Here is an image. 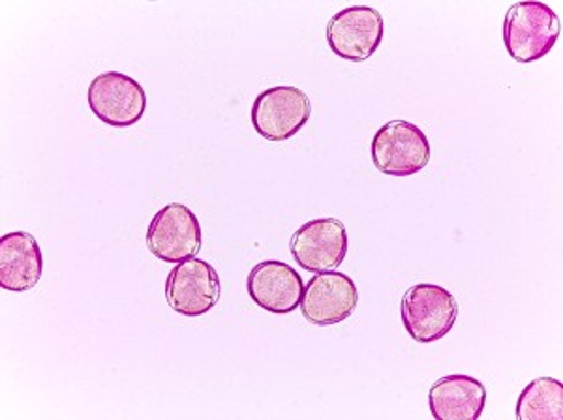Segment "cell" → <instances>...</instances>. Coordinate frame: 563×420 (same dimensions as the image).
I'll return each mask as SVG.
<instances>
[{"label": "cell", "instance_id": "obj_2", "mask_svg": "<svg viewBox=\"0 0 563 420\" xmlns=\"http://www.w3.org/2000/svg\"><path fill=\"white\" fill-rule=\"evenodd\" d=\"M404 329L419 344H432L453 331L459 319V302L448 289L434 284H417L404 295Z\"/></svg>", "mask_w": 563, "mask_h": 420}, {"label": "cell", "instance_id": "obj_8", "mask_svg": "<svg viewBox=\"0 0 563 420\" xmlns=\"http://www.w3.org/2000/svg\"><path fill=\"white\" fill-rule=\"evenodd\" d=\"M222 295L220 276L211 263L199 257L186 259L169 273L166 280L167 305L185 318L211 312Z\"/></svg>", "mask_w": 563, "mask_h": 420}, {"label": "cell", "instance_id": "obj_6", "mask_svg": "<svg viewBox=\"0 0 563 420\" xmlns=\"http://www.w3.org/2000/svg\"><path fill=\"white\" fill-rule=\"evenodd\" d=\"M89 108L108 126H134L147 111V92L121 71H106L87 90Z\"/></svg>", "mask_w": 563, "mask_h": 420}, {"label": "cell", "instance_id": "obj_14", "mask_svg": "<svg viewBox=\"0 0 563 420\" xmlns=\"http://www.w3.org/2000/svg\"><path fill=\"white\" fill-rule=\"evenodd\" d=\"M519 420H562L563 385L554 377H539L522 390L517 401Z\"/></svg>", "mask_w": 563, "mask_h": 420}, {"label": "cell", "instance_id": "obj_10", "mask_svg": "<svg viewBox=\"0 0 563 420\" xmlns=\"http://www.w3.org/2000/svg\"><path fill=\"white\" fill-rule=\"evenodd\" d=\"M358 291L347 274L327 270L305 286L301 312L316 327L339 325L357 310Z\"/></svg>", "mask_w": 563, "mask_h": 420}, {"label": "cell", "instance_id": "obj_11", "mask_svg": "<svg viewBox=\"0 0 563 420\" xmlns=\"http://www.w3.org/2000/svg\"><path fill=\"white\" fill-rule=\"evenodd\" d=\"M250 299L275 316H288L301 306L305 281L284 262H263L252 268L246 280Z\"/></svg>", "mask_w": 563, "mask_h": 420}, {"label": "cell", "instance_id": "obj_1", "mask_svg": "<svg viewBox=\"0 0 563 420\" xmlns=\"http://www.w3.org/2000/svg\"><path fill=\"white\" fill-rule=\"evenodd\" d=\"M560 34V18L543 2H519L509 8L504 20V44L517 63H536L547 57Z\"/></svg>", "mask_w": 563, "mask_h": 420}, {"label": "cell", "instance_id": "obj_13", "mask_svg": "<svg viewBox=\"0 0 563 420\" xmlns=\"http://www.w3.org/2000/svg\"><path fill=\"white\" fill-rule=\"evenodd\" d=\"M485 385L462 374L438 379L429 393L430 413L435 420H477L485 411Z\"/></svg>", "mask_w": 563, "mask_h": 420}, {"label": "cell", "instance_id": "obj_7", "mask_svg": "<svg viewBox=\"0 0 563 420\" xmlns=\"http://www.w3.org/2000/svg\"><path fill=\"white\" fill-rule=\"evenodd\" d=\"M385 34L384 15L371 7H352L327 25V44L342 60L365 63L378 52Z\"/></svg>", "mask_w": 563, "mask_h": 420}, {"label": "cell", "instance_id": "obj_3", "mask_svg": "<svg viewBox=\"0 0 563 420\" xmlns=\"http://www.w3.org/2000/svg\"><path fill=\"white\" fill-rule=\"evenodd\" d=\"M372 162L390 177H411L429 166L432 147L421 128L408 121H390L372 137Z\"/></svg>", "mask_w": 563, "mask_h": 420}, {"label": "cell", "instance_id": "obj_12", "mask_svg": "<svg viewBox=\"0 0 563 420\" xmlns=\"http://www.w3.org/2000/svg\"><path fill=\"white\" fill-rule=\"evenodd\" d=\"M44 255L38 241L26 231H13L0 239V287L25 294L38 286Z\"/></svg>", "mask_w": 563, "mask_h": 420}, {"label": "cell", "instance_id": "obj_4", "mask_svg": "<svg viewBox=\"0 0 563 420\" xmlns=\"http://www.w3.org/2000/svg\"><path fill=\"white\" fill-rule=\"evenodd\" d=\"M312 117V102L297 87H273L257 96L250 111L252 126L263 140L286 141L299 134Z\"/></svg>", "mask_w": 563, "mask_h": 420}, {"label": "cell", "instance_id": "obj_9", "mask_svg": "<svg viewBox=\"0 0 563 420\" xmlns=\"http://www.w3.org/2000/svg\"><path fill=\"white\" fill-rule=\"evenodd\" d=\"M289 250L302 270L316 274L334 270L346 259V225L336 218L312 220L295 231Z\"/></svg>", "mask_w": 563, "mask_h": 420}, {"label": "cell", "instance_id": "obj_5", "mask_svg": "<svg viewBox=\"0 0 563 420\" xmlns=\"http://www.w3.org/2000/svg\"><path fill=\"white\" fill-rule=\"evenodd\" d=\"M203 244L198 217L186 205L169 203L156 212L147 230V248L164 263L192 259Z\"/></svg>", "mask_w": 563, "mask_h": 420}]
</instances>
